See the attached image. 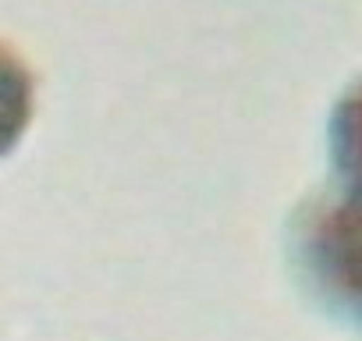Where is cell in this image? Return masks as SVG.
Here are the masks:
<instances>
[{"mask_svg": "<svg viewBox=\"0 0 362 341\" xmlns=\"http://www.w3.org/2000/svg\"><path fill=\"white\" fill-rule=\"evenodd\" d=\"M327 142L330 185L295 210L288 245L302 284L362 327V79L334 103Z\"/></svg>", "mask_w": 362, "mask_h": 341, "instance_id": "cell-1", "label": "cell"}, {"mask_svg": "<svg viewBox=\"0 0 362 341\" xmlns=\"http://www.w3.org/2000/svg\"><path fill=\"white\" fill-rule=\"evenodd\" d=\"M36 114V75L25 57L0 43V156H8L29 132Z\"/></svg>", "mask_w": 362, "mask_h": 341, "instance_id": "cell-2", "label": "cell"}]
</instances>
